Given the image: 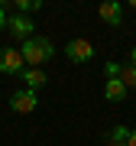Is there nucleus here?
Returning <instances> with one entry per match:
<instances>
[{
    "instance_id": "3",
    "label": "nucleus",
    "mask_w": 136,
    "mask_h": 146,
    "mask_svg": "<svg viewBox=\"0 0 136 146\" xmlns=\"http://www.w3.org/2000/svg\"><path fill=\"white\" fill-rule=\"evenodd\" d=\"M36 104H39V98H36V91H29V88H20V91L10 94V110L13 114H32Z\"/></svg>"
},
{
    "instance_id": "1",
    "label": "nucleus",
    "mask_w": 136,
    "mask_h": 146,
    "mask_svg": "<svg viewBox=\"0 0 136 146\" xmlns=\"http://www.w3.org/2000/svg\"><path fill=\"white\" fill-rule=\"evenodd\" d=\"M20 55H23V62H26V68H42L55 55V46H52V39H46V36H29L20 46Z\"/></svg>"
},
{
    "instance_id": "6",
    "label": "nucleus",
    "mask_w": 136,
    "mask_h": 146,
    "mask_svg": "<svg viewBox=\"0 0 136 146\" xmlns=\"http://www.w3.org/2000/svg\"><path fill=\"white\" fill-rule=\"evenodd\" d=\"M97 16L107 23V26H120V23H123V7H120V0H107V3H100V7H97Z\"/></svg>"
},
{
    "instance_id": "4",
    "label": "nucleus",
    "mask_w": 136,
    "mask_h": 146,
    "mask_svg": "<svg viewBox=\"0 0 136 146\" xmlns=\"http://www.w3.org/2000/svg\"><path fill=\"white\" fill-rule=\"evenodd\" d=\"M23 68H26V62H23L20 49H0V72L3 75H16L20 78Z\"/></svg>"
},
{
    "instance_id": "11",
    "label": "nucleus",
    "mask_w": 136,
    "mask_h": 146,
    "mask_svg": "<svg viewBox=\"0 0 136 146\" xmlns=\"http://www.w3.org/2000/svg\"><path fill=\"white\" fill-rule=\"evenodd\" d=\"M39 7H42V0H16V13H23V16L39 10Z\"/></svg>"
},
{
    "instance_id": "7",
    "label": "nucleus",
    "mask_w": 136,
    "mask_h": 146,
    "mask_svg": "<svg viewBox=\"0 0 136 146\" xmlns=\"http://www.w3.org/2000/svg\"><path fill=\"white\" fill-rule=\"evenodd\" d=\"M23 84H26L29 91H39V88H46V81H49V75L42 72V68H23Z\"/></svg>"
},
{
    "instance_id": "5",
    "label": "nucleus",
    "mask_w": 136,
    "mask_h": 146,
    "mask_svg": "<svg viewBox=\"0 0 136 146\" xmlns=\"http://www.w3.org/2000/svg\"><path fill=\"white\" fill-rule=\"evenodd\" d=\"M32 26H36V23H32L29 16H23V13H13V16H7V29H10L16 39H23V42H26L29 36H36V33H32Z\"/></svg>"
},
{
    "instance_id": "14",
    "label": "nucleus",
    "mask_w": 136,
    "mask_h": 146,
    "mask_svg": "<svg viewBox=\"0 0 136 146\" xmlns=\"http://www.w3.org/2000/svg\"><path fill=\"white\" fill-rule=\"evenodd\" d=\"M130 65L136 68V46H133V52H130Z\"/></svg>"
},
{
    "instance_id": "13",
    "label": "nucleus",
    "mask_w": 136,
    "mask_h": 146,
    "mask_svg": "<svg viewBox=\"0 0 136 146\" xmlns=\"http://www.w3.org/2000/svg\"><path fill=\"white\" fill-rule=\"evenodd\" d=\"M126 146H136V130H130V140H126Z\"/></svg>"
},
{
    "instance_id": "12",
    "label": "nucleus",
    "mask_w": 136,
    "mask_h": 146,
    "mask_svg": "<svg viewBox=\"0 0 136 146\" xmlns=\"http://www.w3.org/2000/svg\"><path fill=\"white\" fill-rule=\"evenodd\" d=\"M3 29H7V7L0 3V33H3Z\"/></svg>"
},
{
    "instance_id": "9",
    "label": "nucleus",
    "mask_w": 136,
    "mask_h": 146,
    "mask_svg": "<svg viewBox=\"0 0 136 146\" xmlns=\"http://www.w3.org/2000/svg\"><path fill=\"white\" fill-rule=\"evenodd\" d=\"M126 140H130V127H114L110 130V146H126Z\"/></svg>"
},
{
    "instance_id": "8",
    "label": "nucleus",
    "mask_w": 136,
    "mask_h": 146,
    "mask_svg": "<svg viewBox=\"0 0 136 146\" xmlns=\"http://www.w3.org/2000/svg\"><path fill=\"white\" fill-rule=\"evenodd\" d=\"M126 91H130V88H126L120 78H107L104 81V98L107 101H126Z\"/></svg>"
},
{
    "instance_id": "10",
    "label": "nucleus",
    "mask_w": 136,
    "mask_h": 146,
    "mask_svg": "<svg viewBox=\"0 0 136 146\" xmlns=\"http://www.w3.org/2000/svg\"><path fill=\"white\" fill-rule=\"evenodd\" d=\"M117 78H120L126 88H136V68L133 65H120V75H117Z\"/></svg>"
},
{
    "instance_id": "2",
    "label": "nucleus",
    "mask_w": 136,
    "mask_h": 146,
    "mask_svg": "<svg viewBox=\"0 0 136 146\" xmlns=\"http://www.w3.org/2000/svg\"><path fill=\"white\" fill-rule=\"evenodd\" d=\"M65 55H68V62H75V65H84V62H91V58H94V46H91L88 39H68V46H65Z\"/></svg>"
}]
</instances>
